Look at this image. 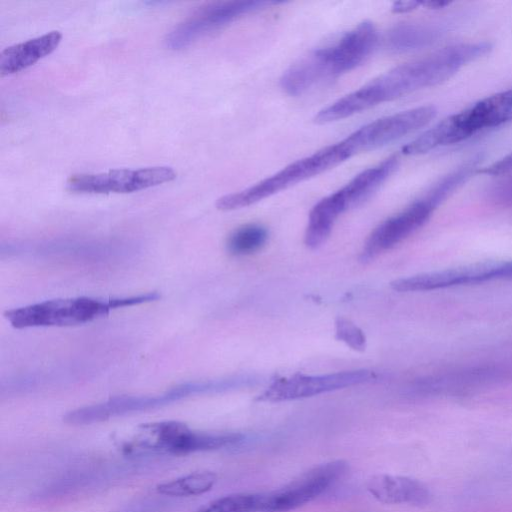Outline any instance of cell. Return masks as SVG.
<instances>
[{"label":"cell","mask_w":512,"mask_h":512,"mask_svg":"<svg viewBox=\"0 0 512 512\" xmlns=\"http://www.w3.org/2000/svg\"><path fill=\"white\" fill-rule=\"evenodd\" d=\"M488 42L460 43L397 66L359 88L364 105L370 109L423 88L449 80L463 66L486 55Z\"/></svg>","instance_id":"6da1fadb"},{"label":"cell","mask_w":512,"mask_h":512,"mask_svg":"<svg viewBox=\"0 0 512 512\" xmlns=\"http://www.w3.org/2000/svg\"><path fill=\"white\" fill-rule=\"evenodd\" d=\"M377 38L373 23H359L333 44L315 49L292 64L280 78L282 90L290 96H300L353 70L372 53Z\"/></svg>","instance_id":"7a4b0ae2"},{"label":"cell","mask_w":512,"mask_h":512,"mask_svg":"<svg viewBox=\"0 0 512 512\" xmlns=\"http://www.w3.org/2000/svg\"><path fill=\"white\" fill-rule=\"evenodd\" d=\"M159 298L161 295L158 292L113 298H58L7 310L4 317L16 329L74 326L104 317L115 309L148 303Z\"/></svg>","instance_id":"3957f363"},{"label":"cell","mask_w":512,"mask_h":512,"mask_svg":"<svg viewBox=\"0 0 512 512\" xmlns=\"http://www.w3.org/2000/svg\"><path fill=\"white\" fill-rule=\"evenodd\" d=\"M259 382V377L254 375L186 382L159 395L116 396L102 403L78 408L73 411L72 419L77 425L92 424L133 412L162 407L193 395L241 389L254 386Z\"/></svg>","instance_id":"277c9868"},{"label":"cell","mask_w":512,"mask_h":512,"mask_svg":"<svg viewBox=\"0 0 512 512\" xmlns=\"http://www.w3.org/2000/svg\"><path fill=\"white\" fill-rule=\"evenodd\" d=\"M353 152L341 141L298 159L275 174L241 191L222 196L216 207L222 211L241 209L255 204L293 185L317 176L353 157Z\"/></svg>","instance_id":"5b68a950"},{"label":"cell","mask_w":512,"mask_h":512,"mask_svg":"<svg viewBox=\"0 0 512 512\" xmlns=\"http://www.w3.org/2000/svg\"><path fill=\"white\" fill-rule=\"evenodd\" d=\"M244 438L236 432H198L182 422L161 421L140 425L138 435L123 445V451L130 455H185L231 447Z\"/></svg>","instance_id":"8992f818"},{"label":"cell","mask_w":512,"mask_h":512,"mask_svg":"<svg viewBox=\"0 0 512 512\" xmlns=\"http://www.w3.org/2000/svg\"><path fill=\"white\" fill-rule=\"evenodd\" d=\"M447 198L448 195L434 183L423 196L373 230L362 250L361 260H370L402 242L422 227Z\"/></svg>","instance_id":"52a82bcc"},{"label":"cell","mask_w":512,"mask_h":512,"mask_svg":"<svg viewBox=\"0 0 512 512\" xmlns=\"http://www.w3.org/2000/svg\"><path fill=\"white\" fill-rule=\"evenodd\" d=\"M272 4L278 2L249 0L205 5L177 24L167 34L165 44L172 50L183 49L206 34Z\"/></svg>","instance_id":"ba28073f"},{"label":"cell","mask_w":512,"mask_h":512,"mask_svg":"<svg viewBox=\"0 0 512 512\" xmlns=\"http://www.w3.org/2000/svg\"><path fill=\"white\" fill-rule=\"evenodd\" d=\"M176 176L175 170L169 166L120 168L72 175L67 181V187L77 193H131L171 182Z\"/></svg>","instance_id":"9c48e42d"},{"label":"cell","mask_w":512,"mask_h":512,"mask_svg":"<svg viewBox=\"0 0 512 512\" xmlns=\"http://www.w3.org/2000/svg\"><path fill=\"white\" fill-rule=\"evenodd\" d=\"M436 114L437 109L432 105L411 108L369 122L353 131L344 140L355 156L401 139L426 126Z\"/></svg>","instance_id":"30bf717a"},{"label":"cell","mask_w":512,"mask_h":512,"mask_svg":"<svg viewBox=\"0 0 512 512\" xmlns=\"http://www.w3.org/2000/svg\"><path fill=\"white\" fill-rule=\"evenodd\" d=\"M507 279H512V260L417 274L394 280L390 286L398 292H421Z\"/></svg>","instance_id":"8fae6325"},{"label":"cell","mask_w":512,"mask_h":512,"mask_svg":"<svg viewBox=\"0 0 512 512\" xmlns=\"http://www.w3.org/2000/svg\"><path fill=\"white\" fill-rule=\"evenodd\" d=\"M344 460H333L319 464L274 491L268 492L267 512H288L316 499L348 471Z\"/></svg>","instance_id":"7c38bea8"},{"label":"cell","mask_w":512,"mask_h":512,"mask_svg":"<svg viewBox=\"0 0 512 512\" xmlns=\"http://www.w3.org/2000/svg\"><path fill=\"white\" fill-rule=\"evenodd\" d=\"M376 378L377 375L367 369L322 375L296 374L275 380L261 394L259 400L282 402L302 399L363 384Z\"/></svg>","instance_id":"4fadbf2b"},{"label":"cell","mask_w":512,"mask_h":512,"mask_svg":"<svg viewBox=\"0 0 512 512\" xmlns=\"http://www.w3.org/2000/svg\"><path fill=\"white\" fill-rule=\"evenodd\" d=\"M463 140L512 120V88L487 96L471 106L452 114Z\"/></svg>","instance_id":"5bb4252c"},{"label":"cell","mask_w":512,"mask_h":512,"mask_svg":"<svg viewBox=\"0 0 512 512\" xmlns=\"http://www.w3.org/2000/svg\"><path fill=\"white\" fill-rule=\"evenodd\" d=\"M398 163V155L387 157L380 163L363 170L339 190L328 195V200L339 215L361 205L394 173Z\"/></svg>","instance_id":"9a60e30c"},{"label":"cell","mask_w":512,"mask_h":512,"mask_svg":"<svg viewBox=\"0 0 512 512\" xmlns=\"http://www.w3.org/2000/svg\"><path fill=\"white\" fill-rule=\"evenodd\" d=\"M366 489L384 504L423 506L431 501L429 488L417 479L405 476L377 474L370 477Z\"/></svg>","instance_id":"2e32d148"},{"label":"cell","mask_w":512,"mask_h":512,"mask_svg":"<svg viewBox=\"0 0 512 512\" xmlns=\"http://www.w3.org/2000/svg\"><path fill=\"white\" fill-rule=\"evenodd\" d=\"M62 33L54 30L6 47L0 53V74L20 72L51 54L60 44Z\"/></svg>","instance_id":"e0dca14e"},{"label":"cell","mask_w":512,"mask_h":512,"mask_svg":"<svg viewBox=\"0 0 512 512\" xmlns=\"http://www.w3.org/2000/svg\"><path fill=\"white\" fill-rule=\"evenodd\" d=\"M444 33L433 23H401L387 31L384 44L393 53H408L432 46Z\"/></svg>","instance_id":"ac0fdd59"},{"label":"cell","mask_w":512,"mask_h":512,"mask_svg":"<svg viewBox=\"0 0 512 512\" xmlns=\"http://www.w3.org/2000/svg\"><path fill=\"white\" fill-rule=\"evenodd\" d=\"M217 475L212 471H197L159 484L157 492L171 497H188L204 494L212 489Z\"/></svg>","instance_id":"d6986e66"},{"label":"cell","mask_w":512,"mask_h":512,"mask_svg":"<svg viewBox=\"0 0 512 512\" xmlns=\"http://www.w3.org/2000/svg\"><path fill=\"white\" fill-rule=\"evenodd\" d=\"M268 492L234 493L217 498L196 512H267Z\"/></svg>","instance_id":"ffe728a7"},{"label":"cell","mask_w":512,"mask_h":512,"mask_svg":"<svg viewBox=\"0 0 512 512\" xmlns=\"http://www.w3.org/2000/svg\"><path fill=\"white\" fill-rule=\"evenodd\" d=\"M268 231L258 224H246L234 230L227 239V250L233 255H247L261 249Z\"/></svg>","instance_id":"44dd1931"},{"label":"cell","mask_w":512,"mask_h":512,"mask_svg":"<svg viewBox=\"0 0 512 512\" xmlns=\"http://www.w3.org/2000/svg\"><path fill=\"white\" fill-rule=\"evenodd\" d=\"M335 336L354 350L363 351L366 347V337L363 331L347 318L338 317L336 319Z\"/></svg>","instance_id":"7402d4cb"},{"label":"cell","mask_w":512,"mask_h":512,"mask_svg":"<svg viewBox=\"0 0 512 512\" xmlns=\"http://www.w3.org/2000/svg\"><path fill=\"white\" fill-rule=\"evenodd\" d=\"M489 194L497 204L512 208V176L497 183Z\"/></svg>","instance_id":"603a6c76"},{"label":"cell","mask_w":512,"mask_h":512,"mask_svg":"<svg viewBox=\"0 0 512 512\" xmlns=\"http://www.w3.org/2000/svg\"><path fill=\"white\" fill-rule=\"evenodd\" d=\"M512 171V152L504 156L497 162L484 168L482 173L488 175H502Z\"/></svg>","instance_id":"cb8c5ba5"},{"label":"cell","mask_w":512,"mask_h":512,"mask_svg":"<svg viewBox=\"0 0 512 512\" xmlns=\"http://www.w3.org/2000/svg\"><path fill=\"white\" fill-rule=\"evenodd\" d=\"M421 4L422 1H397L393 3L391 10L394 13H405L416 9Z\"/></svg>","instance_id":"d4e9b609"},{"label":"cell","mask_w":512,"mask_h":512,"mask_svg":"<svg viewBox=\"0 0 512 512\" xmlns=\"http://www.w3.org/2000/svg\"><path fill=\"white\" fill-rule=\"evenodd\" d=\"M450 5V2L448 1H422L421 6L430 8V9H439L444 8L446 6Z\"/></svg>","instance_id":"484cf974"}]
</instances>
